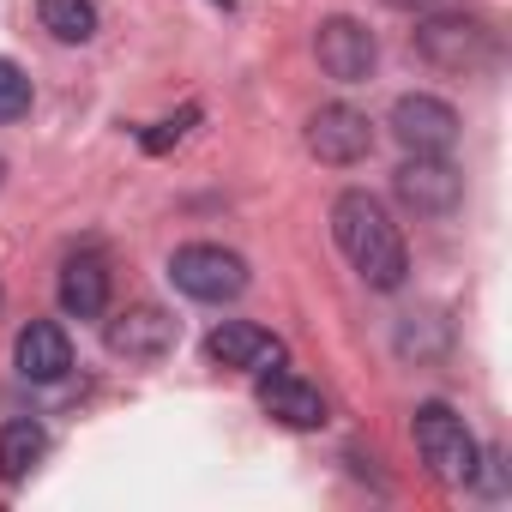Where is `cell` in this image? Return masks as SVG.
<instances>
[{
  "label": "cell",
  "mask_w": 512,
  "mask_h": 512,
  "mask_svg": "<svg viewBox=\"0 0 512 512\" xmlns=\"http://www.w3.org/2000/svg\"><path fill=\"white\" fill-rule=\"evenodd\" d=\"M332 241H338V253L356 266V278L368 290H404L410 253H404V235H398V223L386 217V205L374 193H362V187L338 193V205H332Z\"/></svg>",
  "instance_id": "6da1fadb"
},
{
  "label": "cell",
  "mask_w": 512,
  "mask_h": 512,
  "mask_svg": "<svg viewBox=\"0 0 512 512\" xmlns=\"http://www.w3.org/2000/svg\"><path fill=\"white\" fill-rule=\"evenodd\" d=\"M13 362H19V374L37 380V386L67 380V374H73V338H67V326L31 320V326L19 332V344H13Z\"/></svg>",
  "instance_id": "7c38bea8"
},
{
  "label": "cell",
  "mask_w": 512,
  "mask_h": 512,
  "mask_svg": "<svg viewBox=\"0 0 512 512\" xmlns=\"http://www.w3.org/2000/svg\"><path fill=\"white\" fill-rule=\"evenodd\" d=\"M253 398H260V410H266L272 422H284V428H296V434L326 428V392H320L314 380L278 368V362L260 368V386H253Z\"/></svg>",
  "instance_id": "ba28073f"
},
{
  "label": "cell",
  "mask_w": 512,
  "mask_h": 512,
  "mask_svg": "<svg viewBox=\"0 0 512 512\" xmlns=\"http://www.w3.org/2000/svg\"><path fill=\"white\" fill-rule=\"evenodd\" d=\"M193 121H199V109H181L175 121H157L151 133H139V145H145L151 157H163L169 145H181V139H187V127H193Z\"/></svg>",
  "instance_id": "e0dca14e"
},
{
  "label": "cell",
  "mask_w": 512,
  "mask_h": 512,
  "mask_svg": "<svg viewBox=\"0 0 512 512\" xmlns=\"http://www.w3.org/2000/svg\"><path fill=\"white\" fill-rule=\"evenodd\" d=\"M205 356L217 368H247V374H260L272 362H284V338L266 332V326H253V320H223L211 338H205Z\"/></svg>",
  "instance_id": "8fae6325"
},
{
  "label": "cell",
  "mask_w": 512,
  "mask_h": 512,
  "mask_svg": "<svg viewBox=\"0 0 512 512\" xmlns=\"http://www.w3.org/2000/svg\"><path fill=\"white\" fill-rule=\"evenodd\" d=\"M314 61H320V73L338 79V85H368L374 67H380V43H374L368 25H356V19L338 13V19H326V25L314 31Z\"/></svg>",
  "instance_id": "8992f818"
},
{
  "label": "cell",
  "mask_w": 512,
  "mask_h": 512,
  "mask_svg": "<svg viewBox=\"0 0 512 512\" xmlns=\"http://www.w3.org/2000/svg\"><path fill=\"white\" fill-rule=\"evenodd\" d=\"M43 452H49L43 422H31V416L7 422V428H0V482H25L43 464Z\"/></svg>",
  "instance_id": "5bb4252c"
},
{
  "label": "cell",
  "mask_w": 512,
  "mask_h": 512,
  "mask_svg": "<svg viewBox=\"0 0 512 512\" xmlns=\"http://www.w3.org/2000/svg\"><path fill=\"white\" fill-rule=\"evenodd\" d=\"M416 55L428 67H440V73L470 79V73H482L494 61V31L482 19H470V13H434V19L416 25Z\"/></svg>",
  "instance_id": "277c9868"
},
{
  "label": "cell",
  "mask_w": 512,
  "mask_h": 512,
  "mask_svg": "<svg viewBox=\"0 0 512 512\" xmlns=\"http://www.w3.org/2000/svg\"><path fill=\"white\" fill-rule=\"evenodd\" d=\"M217 7H235V0H217Z\"/></svg>",
  "instance_id": "ffe728a7"
},
{
  "label": "cell",
  "mask_w": 512,
  "mask_h": 512,
  "mask_svg": "<svg viewBox=\"0 0 512 512\" xmlns=\"http://www.w3.org/2000/svg\"><path fill=\"white\" fill-rule=\"evenodd\" d=\"M0 181H7V157H0Z\"/></svg>",
  "instance_id": "d6986e66"
},
{
  "label": "cell",
  "mask_w": 512,
  "mask_h": 512,
  "mask_svg": "<svg viewBox=\"0 0 512 512\" xmlns=\"http://www.w3.org/2000/svg\"><path fill=\"white\" fill-rule=\"evenodd\" d=\"M458 109L446 97H428V91H404L392 103V139L404 151H452L458 145Z\"/></svg>",
  "instance_id": "52a82bcc"
},
{
  "label": "cell",
  "mask_w": 512,
  "mask_h": 512,
  "mask_svg": "<svg viewBox=\"0 0 512 512\" xmlns=\"http://www.w3.org/2000/svg\"><path fill=\"white\" fill-rule=\"evenodd\" d=\"M308 151L320 163H332V169H350V163H362L374 151V121L362 109H350V103H326L308 121Z\"/></svg>",
  "instance_id": "9c48e42d"
},
{
  "label": "cell",
  "mask_w": 512,
  "mask_h": 512,
  "mask_svg": "<svg viewBox=\"0 0 512 512\" xmlns=\"http://www.w3.org/2000/svg\"><path fill=\"white\" fill-rule=\"evenodd\" d=\"M31 73L19 67V61H7L0 55V121H25L31 115Z\"/></svg>",
  "instance_id": "2e32d148"
},
{
  "label": "cell",
  "mask_w": 512,
  "mask_h": 512,
  "mask_svg": "<svg viewBox=\"0 0 512 512\" xmlns=\"http://www.w3.org/2000/svg\"><path fill=\"white\" fill-rule=\"evenodd\" d=\"M169 284L187 296V302H235L247 290V260L235 247H217V241H187L169 253Z\"/></svg>",
  "instance_id": "3957f363"
},
{
  "label": "cell",
  "mask_w": 512,
  "mask_h": 512,
  "mask_svg": "<svg viewBox=\"0 0 512 512\" xmlns=\"http://www.w3.org/2000/svg\"><path fill=\"white\" fill-rule=\"evenodd\" d=\"M392 193L416 217H452L464 205V175L446 163V151H410L392 175Z\"/></svg>",
  "instance_id": "5b68a950"
},
{
  "label": "cell",
  "mask_w": 512,
  "mask_h": 512,
  "mask_svg": "<svg viewBox=\"0 0 512 512\" xmlns=\"http://www.w3.org/2000/svg\"><path fill=\"white\" fill-rule=\"evenodd\" d=\"M380 7H398V13H416V7H428V0H380Z\"/></svg>",
  "instance_id": "ac0fdd59"
},
{
  "label": "cell",
  "mask_w": 512,
  "mask_h": 512,
  "mask_svg": "<svg viewBox=\"0 0 512 512\" xmlns=\"http://www.w3.org/2000/svg\"><path fill=\"white\" fill-rule=\"evenodd\" d=\"M61 308L73 314V320H103L109 314V260L103 253H73V260L61 266Z\"/></svg>",
  "instance_id": "4fadbf2b"
},
{
  "label": "cell",
  "mask_w": 512,
  "mask_h": 512,
  "mask_svg": "<svg viewBox=\"0 0 512 512\" xmlns=\"http://www.w3.org/2000/svg\"><path fill=\"white\" fill-rule=\"evenodd\" d=\"M410 434H416V452H422V464L434 470V482L470 488V482L482 476V446H476V434L464 428V416H458L452 404H440V398L416 404Z\"/></svg>",
  "instance_id": "7a4b0ae2"
},
{
  "label": "cell",
  "mask_w": 512,
  "mask_h": 512,
  "mask_svg": "<svg viewBox=\"0 0 512 512\" xmlns=\"http://www.w3.org/2000/svg\"><path fill=\"white\" fill-rule=\"evenodd\" d=\"M175 338H181V332H175V320H169L157 302H139V308H127L121 320L103 326V344H109L121 362H145V368L163 362V356L175 350Z\"/></svg>",
  "instance_id": "30bf717a"
},
{
  "label": "cell",
  "mask_w": 512,
  "mask_h": 512,
  "mask_svg": "<svg viewBox=\"0 0 512 512\" xmlns=\"http://www.w3.org/2000/svg\"><path fill=\"white\" fill-rule=\"evenodd\" d=\"M37 19L55 43H91L97 37V0H37Z\"/></svg>",
  "instance_id": "9a60e30c"
}]
</instances>
